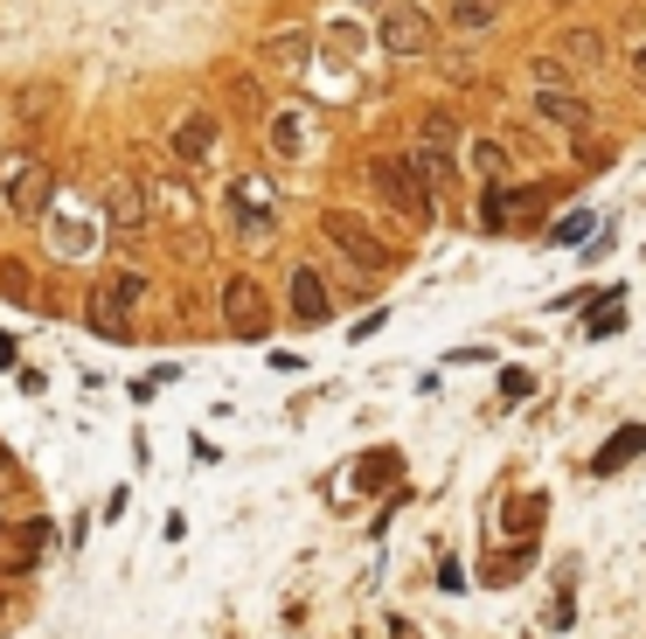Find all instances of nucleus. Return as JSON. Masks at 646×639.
<instances>
[{
  "label": "nucleus",
  "instance_id": "nucleus-9",
  "mask_svg": "<svg viewBox=\"0 0 646 639\" xmlns=\"http://www.w3.org/2000/svg\"><path fill=\"white\" fill-rule=\"evenodd\" d=\"M237 230L243 237H272L278 230V202L264 181H237Z\"/></svg>",
  "mask_w": 646,
  "mask_h": 639
},
{
  "label": "nucleus",
  "instance_id": "nucleus-16",
  "mask_svg": "<svg viewBox=\"0 0 646 639\" xmlns=\"http://www.w3.org/2000/svg\"><path fill=\"white\" fill-rule=\"evenodd\" d=\"M313 56V35H299V28H278L272 43H264V63H278V70H299Z\"/></svg>",
  "mask_w": 646,
  "mask_h": 639
},
{
  "label": "nucleus",
  "instance_id": "nucleus-17",
  "mask_svg": "<svg viewBox=\"0 0 646 639\" xmlns=\"http://www.w3.org/2000/svg\"><path fill=\"white\" fill-rule=\"evenodd\" d=\"M472 174H480L487 188H501L507 174H515V160H507V146H501V140H472Z\"/></svg>",
  "mask_w": 646,
  "mask_h": 639
},
{
  "label": "nucleus",
  "instance_id": "nucleus-23",
  "mask_svg": "<svg viewBox=\"0 0 646 639\" xmlns=\"http://www.w3.org/2000/svg\"><path fill=\"white\" fill-rule=\"evenodd\" d=\"M140 299H146V272H119V278H111V306H140Z\"/></svg>",
  "mask_w": 646,
  "mask_h": 639
},
{
  "label": "nucleus",
  "instance_id": "nucleus-26",
  "mask_svg": "<svg viewBox=\"0 0 646 639\" xmlns=\"http://www.w3.org/2000/svg\"><path fill=\"white\" fill-rule=\"evenodd\" d=\"M362 486H390L396 480V453H375V459H362V473H355Z\"/></svg>",
  "mask_w": 646,
  "mask_h": 639
},
{
  "label": "nucleus",
  "instance_id": "nucleus-1",
  "mask_svg": "<svg viewBox=\"0 0 646 639\" xmlns=\"http://www.w3.org/2000/svg\"><path fill=\"white\" fill-rule=\"evenodd\" d=\"M369 181H375V195H383L396 216H417V222L439 216V195L424 188V174L410 167V154H404V160H375V167H369Z\"/></svg>",
  "mask_w": 646,
  "mask_h": 639
},
{
  "label": "nucleus",
  "instance_id": "nucleus-7",
  "mask_svg": "<svg viewBox=\"0 0 646 639\" xmlns=\"http://www.w3.org/2000/svg\"><path fill=\"white\" fill-rule=\"evenodd\" d=\"M49 202H56V167L28 160L22 174H8V209L14 216H49Z\"/></svg>",
  "mask_w": 646,
  "mask_h": 639
},
{
  "label": "nucleus",
  "instance_id": "nucleus-4",
  "mask_svg": "<svg viewBox=\"0 0 646 639\" xmlns=\"http://www.w3.org/2000/svg\"><path fill=\"white\" fill-rule=\"evenodd\" d=\"M375 43L390 56H424L431 49V14L424 8H390L383 22H375Z\"/></svg>",
  "mask_w": 646,
  "mask_h": 639
},
{
  "label": "nucleus",
  "instance_id": "nucleus-19",
  "mask_svg": "<svg viewBox=\"0 0 646 639\" xmlns=\"http://www.w3.org/2000/svg\"><path fill=\"white\" fill-rule=\"evenodd\" d=\"M299 146H307L299 111H272V154H278V160H299Z\"/></svg>",
  "mask_w": 646,
  "mask_h": 639
},
{
  "label": "nucleus",
  "instance_id": "nucleus-2",
  "mask_svg": "<svg viewBox=\"0 0 646 639\" xmlns=\"http://www.w3.org/2000/svg\"><path fill=\"white\" fill-rule=\"evenodd\" d=\"M223 319H230L237 341H264L272 306H264V286H258V278H223Z\"/></svg>",
  "mask_w": 646,
  "mask_h": 639
},
{
  "label": "nucleus",
  "instance_id": "nucleus-10",
  "mask_svg": "<svg viewBox=\"0 0 646 639\" xmlns=\"http://www.w3.org/2000/svg\"><path fill=\"white\" fill-rule=\"evenodd\" d=\"M639 453H646V424H619L612 438H605L598 453H591V473H598V480H612V473H625V466H633Z\"/></svg>",
  "mask_w": 646,
  "mask_h": 639
},
{
  "label": "nucleus",
  "instance_id": "nucleus-15",
  "mask_svg": "<svg viewBox=\"0 0 646 639\" xmlns=\"http://www.w3.org/2000/svg\"><path fill=\"white\" fill-rule=\"evenodd\" d=\"M417 146H424V154H452V146H459V111H424V119H417Z\"/></svg>",
  "mask_w": 646,
  "mask_h": 639
},
{
  "label": "nucleus",
  "instance_id": "nucleus-22",
  "mask_svg": "<svg viewBox=\"0 0 646 639\" xmlns=\"http://www.w3.org/2000/svg\"><path fill=\"white\" fill-rule=\"evenodd\" d=\"M584 230H598V216H591V209H570V216H557L549 243H584Z\"/></svg>",
  "mask_w": 646,
  "mask_h": 639
},
{
  "label": "nucleus",
  "instance_id": "nucleus-5",
  "mask_svg": "<svg viewBox=\"0 0 646 639\" xmlns=\"http://www.w3.org/2000/svg\"><path fill=\"white\" fill-rule=\"evenodd\" d=\"M528 111H536L542 125H557V133H591V119H598L577 91H528Z\"/></svg>",
  "mask_w": 646,
  "mask_h": 639
},
{
  "label": "nucleus",
  "instance_id": "nucleus-21",
  "mask_svg": "<svg viewBox=\"0 0 646 639\" xmlns=\"http://www.w3.org/2000/svg\"><path fill=\"white\" fill-rule=\"evenodd\" d=\"M528 77H536V91H570V63H563V56H536Z\"/></svg>",
  "mask_w": 646,
  "mask_h": 639
},
{
  "label": "nucleus",
  "instance_id": "nucleus-3",
  "mask_svg": "<svg viewBox=\"0 0 646 639\" xmlns=\"http://www.w3.org/2000/svg\"><path fill=\"white\" fill-rule=\"evenodd\" d=\"M320 230H327V243H334L340 257H355L362 272H383V265H390V251L369 237V222H362V216H348V209H327V222H320Z\"/></svg>",
  "mask_w": 646,
  "mask_h": 639
},
{
  "label": "nucleus",
  "instance_id": "nucleus-28",
  "mask_svg": "<svg viewBox=\"0 0 646 639\" xmlns=\"http://www.w3.org/2000/svg\"><path fill=\"white\" fill-rule=\"evenodd\" d=\"M0 369H14V341H8V334H0Z\"/></svg>",
  "mask_w": 646,
  "mask_h": 639
},
{
  "label": "nucleus",
  "instance_id": "nucleus-14",
  "mask_svg": "<svg viewBox=\"0 0 646 639\" xmlns=\"http://www.w3.org/2000/svg\"><path fill=\"white\" fill-rule=\"evenodd\" d=\"M493 22H501V0H452L445 8V28H459V35H487Z\"/></svg>",
  "mask_w": 646,
  "mask_h": 639
},
{
  "label": "nucleus",
  "instance_id": "nucleus-12",
  "mask_svg": "<svg viewBox=\"0 0 646 639\" xmlns=\"http://www.w3.org/2000/svg\"><path fill=\"white\" fill-rule=\"evenodd\" d=\"M216 133H223V119H216V111H188V119L175 125V160H208Z\"/></svg>",
  "mask_w": 646,
  "mask_h": 639
},
{
  "label": "nucleus",
  "instance_id": "nucleus-8",
  "mask_svg": "<svg viewBox=\"0 0 646 639\" xmlns=\"http://www.w3.org/2000/svg\"><path fill=\"white\" fill-rule=\"evenodd\" d=\"M105 222L119 237H140L146 230V195H140V181L132 174H111V188H105Z\"/></svg>",
  "mask_w": 646,
  "mask_h": 639
},
{
  "label": "nucleus",
  "instance_id": "nucleus-27",
  "mask_svg": "<svg viewBox=\"0 0 646 639\" xmlns=\"http://www.w3.org/2000/svg\"><path fill=\"white\" fill-rule=\"evenodd\" d=\"M625 77H633V84L646 91V43H633V49H625Z\"/></svg>",
  "mask_w": 646,
  "mask_h": 639
},
{
  "label": "nucleus",
  "instance_id": "nucleus-6",
  "mask_svg": "<svg viewBox=\"0 0 646 639\" xmlns=\"http://www.w3.org/2000/svg\"><path fill=\"white\" fill-rule=\"evenodd\" d=\"M285 306H292V319H307V327H320V319L334 313V292H327V278H320L313 265H292V278H285Z\"/></svg>",
  "mask_w": 646,
  "mask_h": 639
},
{
  "label": "nucleus",
  "instance_id": "nucleus-11",
  "mask_svg": "<svg viewBox=\"0 0 646 639\" xmlns=\"http://www.w3.org/2000/svg\"><path fill=\"white\" fill-rule=\"evenodd\" d=\"M515 216H536V195H528V188H507L501 181V188H487V195H480V222H487L493 237H501Z\"/></svg>",
  "mask_w": 646,
  "mask_h": 639
},
{
  "label": "nucleus",
  "instance_id": "nucleus-25",
  "mask_svg": "<svg viewBox=\"0 0 646 639\" xmlns=\"http://www.w3.org/2000/svg\"><path fill=\"white\" fill-rule=\"evenodd\" d=\"M501 397H507V403H528V397H536V375L507 362V369H501Z\"/></svg>",
  "mask_w": 646,
  "mask_h": 639
},
{
  "label": "nucleus",
  "instance_id": "nucleus-13",
  "mask_svg": "<svg viewBox=\"0 0 646 639\" xmlns=\"http://www.w3.org/2000/svg\"><path fill=\"white\" fill-rule=\"evenodd\" d=\"M625 327V286H598V306L584 313V341H612Z\"/></svg>",
  "mask_w": 646,
  "mask_h": 639
},
{
  "label": "nucleus",
  "instance_id": "nucleus-18",
  "mask_svg": "<svg viewBox=\"0 0 646 639\" xmlns=\"http://www.w3.org/2000/svg\"><path fill=\"white\" fill-rule=\"evenodd\" d=\"M605 56H612V49H605V35H598V28H570V35H563V63H570V70H577V63H584V70H598Z\"/></svg>",
  "mask_w": 646,
  "mask_h": 639
},
{
  "label": "nucleus",
  "instance_id": "nucleus-24",
  "mask_svg": "<svg viewBox=\"0 0 646 639\" xmlns=\"http://www.w3.org/2000/svg\"><path fill=\"white\" fill-rule=\"evenodd\" d=\"M0 292H8V299H22V306H28V299H35V286H28V265L0 257Z\"/></svg>",
  "mask_w": 646,
  "mask_h": 639
},
{
  "label": "nucleus",
  "instance_id": "nucleus-20",
  "mask_svg": "<svg viewBox=\"0 0 646 639\" xmlns=\"http://www.w3.org/2000/svg\"><path fill=\"white\" fill-rule=\"evenodd\" d=\"M91 327H98L105 341H125V313L111 306V292H91Z\"/></svg>",
  "mask_w": 646,
  "mask_h": 639
}]
</instances>
